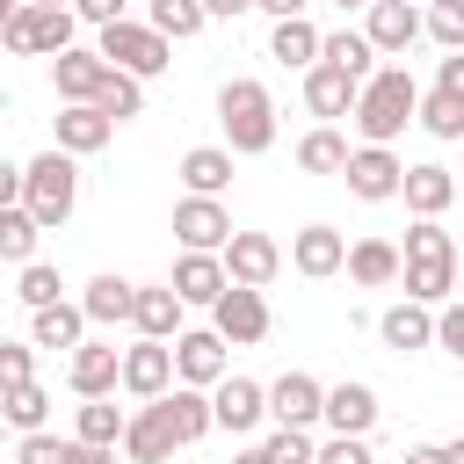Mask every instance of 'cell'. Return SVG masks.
Segmentation results:
<instances>
[{
  "mask_svg": "<svg viewBox=\"0 0 464 464\" xmlns=\"http://www.w3.org/2000/svg\"><path fill=\"white\" fill-rule=\"evenodd\" d=\"M334 7H341V14H348V7H370V0H334Z\"/></svg>",
  "mask_w": 464,
  "mask_h": 464,
  "instance_id": "94428289",
  "label": "cell"
},
{
  "mask_svg": "<svg viewBox=\"0 0 464 464\" xmlns=\"http://www.w3.org/2000/svg\"><path fill=\"white\" fill-rule=\"evenodd\" d=\"M225 348H232V341H225L218 326H181V334H174V384H203V392H210V384L232 370Z\"/></svg>",
  "mask_w": 464,
  "mask_h": 464,
  "instance_id": "9c48e42d",
  "label": "cell"
},
{
  "mask_svg": "<svg viewBox=\"0 0 464 464\" xmlns=\"http://www.w3.org/2000/svg\"><path fill=\"white\" fill-rule=\"evenodd\" d=\"M232 160H239L232 145H188L174 174H181L188 196H225V188H232Z\"/></svg>",
  "mask_w": 464,
  "mask_h": 464,
  "instance_id": "d4e9b609",
  "label": "cell"
},
{
  "mask_svg": "<svg viewBox=\"0 0 464 464\" xmlns=\"http://www.w3.org/2000/svg\"><path fill=\"white\" fill-rule=\"evenodd\" d=\"M362 36L377 44V58H406L428 29H420V7L413 0H370L362 7Z\"/></svg>",
  "mask_w": 464,
  "mask_h": 464,
  "instance_id": "30bf717a",
  "label": "cell"
},
{
  "mask_svg": "<svg viewBox=\"0 0 464 464\" xmlns=\"http://www.w3.org/2000/svg\"><path fill=\"white\" fill-rule=\"evenodd\" d=\"M377 334H384V348H399V355H413V348H435V304H420V297H399V304L377 319Z\"/></svg>",
  "mask_w": 464,
  "mask_h": 464,
  "instance_id": "4316f807",
  "label": "cell"
},
{
  "mask_svg": "<svg viewBox=\"0 0 464 464\" xmlns=\"http://www.w3.org/2000/svg\"><path fill=\"white\" fill-rule=\"evenodd\" d=\"M65 464H116V450H109V442H80V435H65Z\"/></svg>",
  "mask_w": 464,
  "mask_h": 464,
  "instance_id": "816d5d0a",
  "label": "cell"
},
{
  "mask_svg": "<svg viewBox=\"0 0 464 464\" xmlns=\"http://www.w3.org/2000/svg\"><path fill=\"white\" fill-rule=\"evenodd\" d=\"M348 152H355V145H348V130H334V123H319V130L297 138V167H304V174H341Z\"/></svg>",
  "mask_w": 464,
  "mask_h": 464,
  "instance_id": "4dcf8cb0",
  "label": "cell"
},
{
  "mask_svg": "<svg viewBox=\"0 0 464 464\" xmlns=\"http://www.w3.org/2000/svg\"><path fill=\"white\" fill-rule=\"evenodd\" d=\"M319 58H326V65H341L348 80H370V72H377V44H370L362 29H334V36L319 44Z\"/></svg>",
  "mask_w": 464,
  "mask_h": 464,
  "instance_id": "e575fe53",
  "label": "cell"
},
{
  "mask_svg": "<svg viewBox=\"0 0 464 464\" xmlns=\"http://www.w3.org/2000/svg\"><path fill=\"white\" fill-rule=\"evenodd\" d=\"M130 304H138V283H130V276H116V268H102V276L80 290L87 326H130Z\"/></svg>",
  "mask_w": 464,
  "mask_h": 464,
  "instance_id": "7402d4cb",
  "label": "cell"
},
{
  "mask_svg": "<svg viewBox=\"0 0 464 464\" xmlns=\"http://www.w3.org/2000/svg\"><path fill=\"white\" fill-rule=\"evenodd\" d=\"M7 203H22V167H14V160H0V210H7Z\"/></svg>",
  "mask_w": 464,
  "mask_h": 464,
  "instance_id": "db71d44e",
  "label": "cell"
},
{
  "mask_svg": "<svg viewBox=\"0 0 464 464\" xmlns=\"http://www.w3.org/2000/svg\"><path fill=\"white\" fill-rule=\"evenodd\" d=\"M181 297H174V283H138V304H130V326L145 334V341H174L181 334Z\"/></svg>",
  "mask_w": 464,
  "mask_h": 464,
  "instance_id": "484cf974",
  "label": "cell"
},
{
  "mask_svg": "<svg viewBox=\"0 0 464 464\" xmlns=\"http://www.w3.org/2000/svg\"><path fill=\"white\" fill-rule=\"evenodd\" d=\"M232 464H276V457H268V442H246V450H239Z\"/></svg>",
  "mask_w": 464,
  "mask_h": 464,
  "instance_id": "6f0895ef",
  "label": "cell"
},
{
  "mask_svg": "<svg viewBox=\"0 0 464 464\" xmlns=\"http://www.w3.org/2000/svg\"><path fill=\"white\" fill-rule=\"evenodd\" d=\"M406 464H450V457H442V442H413V450H406Z\"/></svg>",
  "mask_w": 464,
  "mask_h": 464,
  "instance_id": "9f6ffc18",
  "label": "cell"
},
{
  "mask_svg": "<svg viewBox=\"0 0 464 464\" xmlns=\"http://www.w3.org/2000/svg\"><path fill=\"white\" fill-rule=\"evenodd\" d=\"M341 181H348V196H355V203H392V196H399V181H406V160H399L392 145H355V152H348V167H341Z\"/></svg>",
  "mask_w": 464,
  "mask_h": 464,
  "instance_id": "52a82bcc",
  "label": "cell"
},
{
  "mask_svg": "<svg viewBox=\"0 0 464 464\" xmlns=\"http://www.w3.org/2000/svg\"><path fill=\"white\" fill-rule=\"evenodd\" d=\"M399 268H406V254H399L392 239H355V246H348V283H362V290L399 283Z\"/></svg>",
  "mask_w": 464,
  "mask_h": 464,
  "instance_id": "f546056e",
  "label": "cell"
},
{
  "mask_svg": "<svg viewBox=\"0 0 464 464\" xmlns=\"http://www.w3.org/2000/svg\"><path fill=\"white\" fill-rule=\"evenodd\" d=\"M72 29H80V14H72V7L22 0V7H14V22L0 29V44H7L14 58H58V51H72Z\"/></svg>",
  "mask_w": 464,
  "mask_h": 464,
  "instance_id": "277c9868",
  "label": "cell"
},
{
  "mask_svg": "<svg viewBox=\"0 0 464 464\" xmlns=\"http://www.w3.org/2000/svg\"><path fill=\"white\" fill-rule=\"evenodd\" d=\"M399 196H406V210H413V218H442V210L457 203V174H450V167H435V160H413V167H406V181H399Z\"/></svg>",
  "mask_w": 464,
  "mask_h": 464,
  "instance_id": "44dd1931",
  "label": "cell"
},
{
  "mask_svg": "<svg viewBox=\"0 0 464 464\" xmlns=\"http://www.w3.org/2000/svg\"><path fill=\"white\" fill-rule=\"evenodd\" d=\"M232 232H239V225H232V210H225V196H181V203H174V239H181V246L225 254Z\"/></svg>",
  "mask_w": 464,
  "mask_h": 464,
  "instance_id": "ba28073f",
  "label": "cell"
},
{
  "mask_svg": "<svg viewBox=\"0 0 464 464\" xmlns=\"http://www.w3.org/2000/svg\"><path fill=\"white\" fill-rule=\"evenodd\" d=\"M0 413H7V428H22V435H36L44 420H51V392L29 377V384H7L0 392Z\"/></svg>",
  "mask_w": 464,
  "mask_h": 464,
  "instance_id": "74e56055",
  "label": "cell"
},
{
  "mask_svg": "<svg viewBox=\"0 0 464 464\" xmlns=\"http://www.w3.org/2000/svg\"><path fill=\"white\" fill-rule=\"evenodd\" d=\"M203 14L210 22H239V14H254V0H203Z\"/></svg>",
  "mask_w": 464,
  "mask_h": 464,
  "instance_id": "f5cc1de1",
  "label": "cell"
},
{
  "mask_svg": "<svg viewBox=\"0 0 464 464\" xmlns=\"http://www.w3.org/2000/svg\"><path fill=\"white\" fill-rule=\"evenodd\" d=\"M326 413V384L312 377V370H283L276 384H268V420L276 428H312Z\"/></svg>",
  "mask_w": 464,
  "mask_h": 464,
  "instance_id": "5bb4252c",
  "label": "cell"
},
{
  "mask_svg": "<svg viewBox=\"0 0 464 464\" xmlns=\"http://www.w3.org/2000/svg\"><path fill=\"white\" fill-rule=\"evenodd\" d=\"M102 80H109V58L87 51V44H72V51L51 58V87H58V102H94Z\"/></svg>",
  "mask_w": 464,
  "mask_h": 464,
  "instance_id": "ffe728a7",
  "label": "cell"
},
{
  "mask_svg": "<svg viewBox=\"0 0 464 464\" xmlns=\"http://www.w3.org/2000/svg\"><path fill=\"white\" fill-rule=\"evenodd\" d=\"M210 413H218V428L225 435H254L261 420H268V384H254V377H218L210 384Z\"/></svg>",
  "mask_w": 464,
  "mask_h": 464,
  "instance_id": "7c38bea8",
  "label": "cell"
},
{
  "mask_svg": "<svg viewBox=\"0 0 464 464\" xmlns=\"http://www.w3.org/2000/svg\"><path fill=\"white\" fill-rule=\"evenodd\" d=\"M14 297H22L29 312H44V304H58V297H65V283H58V268H51V261H22V283H14Z\"/></svg>",
  "mask_w": 464,
  "mask_h": 464,
  "instance_id": "b9f144b4",
  "label": "cell"
},
{
  "mask_svg": "<svg viewBox=\"0 0 464 464\" xmlns=\"http://www.w3.org/2000/svg\"><path fill=\"white\" fill-rule=\"evenodd\" d=\"M167 44H188V36H203L210 29V14H203V0H152V14H145Z\"/></svg>",
  "mask_w": 464,
  "mask_h": 464,
  "instance_id": "f35d334b",
  "label": "cell"
},
{
  "mask_svg": "<svg viewBox=\"0 0 464 464\" xmlns=\"http://www.w3.org/2000/svg\"><path fill=\"white\" fill-rule=\"evenodd\" d=\"M174 450H188V442L174 435V413H167V392H160V399H138V413L123 420V457H130V464H167Z\"/></svg>",
  "mask_w": 464,
  "mask_h": 464,
  "instance_id": "8992f818",
  "label": "cell"
},
{
  "mask_svg": "<svg viewBox=\"0 0 464 464\" xmlns=\"http://www.w3.org/2000/svg\"><path fill=\"white\" fill-rule=\"evenodd\" d=\"M435 87L464 102V51H442V58H435Z\"/></svg>",
  "mask_w": 464,
  "mask_h": 464,
  "instance_id": "f907efd6",
  "label": "cell"
},
{
  "mask_svg": "<svg viewBox=\"0 0 464 464\" xmlns=\"http://www.w3.org/2000/svg\"><path fill=\"white\" fill-rule=\"evenodd\" d=\"M123 406H116V392L109 399H80V413H72V435L80 442H109V450H123Z\"/></svg>",
  "mask_w": 464,
  "mask_h": 464,
  "instance_id": "d6a6232c",
  "label": "cell"
},
{
  "mask_svg": "<svg viewBox=\"0 0 464 464\" xmlns=\"http://www.w3.org/2000/svg\"><path fill=\"white\" fill-rule=\"evenodd\" d=\"M225 276L246 283V290H268V283L283 276V246H276L268 232H232V239H225Z\"/></svg>",
  "mask_w": 464,
  "mask_h": 464,
  "instance_id": "9a60e30c",
  "label": "cell"
},
{
  "mask_svg": "<svg viewBox=\"0 0 464 464\" xmlns=\"http://www.w3.org/2000/svg\"><path fill=\"white\" fill-rule=\"evenodd\" d=\"M29 341H36V348H65V355H72V348L87 341V312H80L72 297H58V304L29 312Z\"/></svg>",
  "mask_w": 464,
  "mask_h": 464,
  "instance_id": "f1b7e54d",
  "label": "cell"
},
{
  "mask_svg": "<svg viewBox=\"0 0 464 464\" xmlns=\"http://www.w3.org/2000/svg\"><path fill=\"white\" fill-rule=\"evenodd\" d=\"M377 413H384V406H377V392H370L362 377L326 384V413H319V420H326L334 435H370V428H377Z\"/></svg>",
  "mask_w": 464,
  "mask_h": 464,
  "instance_id": "d6986e66",
  "label": "cell"
},
{
  "mask_svg": "<svg viewBox=\"0 0 464 464\" xmlns=\"http://www.w3.org/2000/svg\"><path fill=\"white\" fill-rule=\"evenodd\" d=\"M123 7H130V0H72V14H80V22H94V29L123 22Z\"/></svg>",
  "mask_w": 464,
  "mask_h": 464,
  "instance_id": "681fc988",
  "label": "cell"
},
{
  "mask_svg": "<svg viewBox=\"0 0 464 464\" xmlns=\"http://www.w3.org/2000/svg\"><path fill=\"white\" fill-rule=\"evenodd\" d=\"M399 283H406V297H420V304H450V297H457V261H406Z\"/></svg>",
  "mask_w": 464,
  "mask_h": 464,
  "instance_id": "d590c367",
  "label": "cell"
},
{
  "mask_svg": "<svg viewBox=\"0 0 464 464\" xmlns=\"http://www.w3.org/2000/svg\"><path fill=\"white\" fill-rule=\"evenodd\" d=\"M94 109H102L109 123H130V116H145V80H138V72H116V65H109V80H102Z\"/></svg>",
  "mask_w": 464,
  "mask_h": 464,
  "instance_id": "8d00e7d4",
  "label": "cell"
},
{
  "mask_svg": "<svg viewBox=\"0 0 464 464\" xmlns=\"http://www.w3.org/2000/svg\"><path fill=\"white\" fill-rule=\"evenodd\" d=\"M65 384H72L80 399H109V392H123V348H109V341H80V348L65 355Z\"/></svg>",
  "mask_w": 464,
  "mask_h": 464,
  "instance_id": "4fadbf2b",
  "label": "cell"
},
{
  "mask_svg": "<svg viewBox=\"0 0 464 464\" xmlns=\"http://www.w3.org/2000/svg\"><path fill=\"white\" fill-rule=\"evenodd\" d=\"M435 348L464 362V297L457 304H435Z\"/></svg>",
  "mask_w": 464,
  "mask_h": 464,
  "instance_id": "bcb514c9",
  "label": "cell"
},
{
  "mask_svg": "<svg viewBox=\"0 0 464 464\" xmlns=\"http://www.w3.org/2000/svg\"><path fill=\"white\" fill-rule=\"evenodd\" d=\"M457 297H464V268H457Z\"/></svg>",
  "mask_w": 464,
  "mask_h": 464,
  "instance_id": "6125c7cd",
  "label": "cell"
},
{
  "mask_svg": "<svg viewBox=\"0 0 464 464\" xmlns=\"http://www.w3.org/2000/svg\"><path fill=\"white\" fill-rule=\"evenodd\" d=\"M399 254H406V261H457V239L442 232V218H413Z\"/></svg>",
  "mask_w": 464,
  "mask_h": 464,
  "instance_id": "60d3db41",
  "label": "cell"
},
{
  "mask_svg": "<svg viewBox=\"0 0 464 464\" xmlns=\"http://www.w3.org/2000/svg\"><path fill=\"white\" fill-rule=\"evenodd\" d=\"M174 297L181 304H218L225 290H232V276H225V254H196V246H181L174 254Z\"/></svg>",
  "mask_w": 464,
  "mask_h": 464,
  "instance_id": "e0dca14e",
  "label": "cell"
},
{
  "mask_svg": "<svg viewBox=\"0 0 464 464\" xmlns=\"http://www.w3.org/2000/svg\"><path fill=\"white\" fill-rule=\"evenodd\" d=\"M36 246H44V225H36V210L29 203H7L0 210V261H36Z\"/></svg>",
  "mask_w": 464,
  "mask_h": 464,
  "instance_id": "836d02e7",
  "label": "cell"
},
{
  "mask_svg": "<svg viewBox=\"0 0 464 464\" xmlns=\"http://www.w3.org/2000/svg\"><path fill=\"white\" fill-rule=\"evenodd\" d=\"M36 377V341H0V392Z\"/></svg>",
  "mask_w": 464,
  "mask_h": 464,
  "instance_id": "f6af8a7d",
  "label": "cell"
},
{
  "mask_svg": "<svg viewBox=\"0 0 464 464\" xmlns=\"http://www.w3.org/2000/svg\"><path fill=\"white\" fill-rule=\"evenodd\" d=\"M254 7H261V14H268V22H283V14H304V7H312V0H254Z\"/></svg>",
  "mask_w": 464,
  "mask_h": 464,
  "instance_id": "11a10c76",
  "label": "cell"
},
{
  "mask_svg": "<svg viewBox=\"0 0 464 464\" xmlns=\"http://www.w3.org/2000/svg\"><path fill=\"white\" fill-rule=\"evenodd\" d=\"M413 123H420L428 138L457 145V138H464V102H457V94H442V87H428V94H420V116H413Z\"/></svg>",
  "mask_w": 464,
  "mask_h": 464,
  "instance_id": "ab89813d",
  "label": "cell"
},
{
  "mask_svg": "<svg viewBox=\"0 0 464 464\" xmlns=\"http://www.w3.org/2000/svg\"><path fill=\"white\" fill-rule=\"evenodd\" d=\"M420 29H428L442 51H464V0H435V7L420 14Z\"/></svg>",
  "mask_w": 464,
  "mask_h": 464,
  "instance_id": "7bdbcfd3",
  "label": "cell"
},
{
  "mask_svg": "<svg viewBox=\"0 0 464 464\" xmlns=\"http://www.w3.org/2000/svg\"><path fill=\"white\" fill-rule=\"evenodd\" d=\"M413 116H420V87H413V72H406V65H377V72L362 80L355 109H348V123H355V138H362V145H392Z\"/></svg>",
  "mask_w": 464,
  "mask_h": 464,
  "instance_id": "6da1fadb",
  "label": "cell"
},
{
  "mask_svg": "<svg viewBox=\"0 0 464 464\" xmlns=\"http://www.w3.org/2000/svg\"><path fill=\"white\" fill-rule=\"evenodd\" d=\"M268 457L276 464H319V442H312V428H276L268 435Z\"/></svg>",
  "mask_w": 464,
  "mask_h": 464,
  "instance_id": "ee69618b",
  "label": "cell"
},
{
  "mask_svg": "<svg viewBox=\"0 0 464 464\" xmlns=\"http://www.w3.org/2000/svg\"><path fill=\"white\" fill-rule=\"evenodd\" d=\"M218 123H225V145L239 160H254V152L276 145V94L261 80H225L218 87Z\"/></svg>",
  "mask_w": 464,
  "mask_h": 464,
  "instance_id": "7a4b0ae2",
  "label": "cell"
},
{
  "mask_svg": "<svg viewBox=\"0 0 464 464\" xmlns=\"http://www.w3.org/2000/svg\"><path fill=\"white\" fill-rule=\"evenodd\" d=\"M210 326H218L232 348H254V341H268V326H276V319H268V297H261V290L232 283V290L210 304Z\"/></svg>",
  "mask_w": 464,
  "mask_h": 464,
  "instance_id": "8fae6325",
  "label": "cell"
},
{
  "mask_svg": "<svg viewBox=\"0 0 464 464\" xmlns=\"http://www.w3.org/2000/svg\"><path fill=\"white\" fill-rule=\"evenodd\" d=\"M319 464H377V457H370V435H326Z\"/></svg>",
  "mask_w": 464,
  "mask_h": 464,
  "instance_id": "c3c4849f",
  "label": "cell"
},
{
  "mask_svg": "<svg viewBox=\"0 0 464 464\" xmlns=\"http://www.w3.org/2000/svg\"><path fill=\"white\" fill-rule=\"evenodd\" d=\"M167 413H174V435H181V442H203V435L218 428V413H210V392H203V384H174V392H167Z\"/></svg>",
  "mask_w": 464,
  "mask_h": 464,
  "instance_id": "1f68e13d",
  "label": "cell"
},
{
  "mask_svg": "<svg viewBox=\"0 0 464 464\" xmlns=\"http://www.w3.org/2000/svg\"><path fill=\"white\" fill-rule=\"evenodd\" d=\"M442 457H450V464H464V435H457V442H442Z\"/></svg>",
  "mask_w": 464,
  "mask_h": 464,
  "instance_id": "680465c9",
  "label": "cell"
},
{
  "mask_svg": "<svg viewBox=\"0 0 464 464\" xmlns=\"http://www.w3.org/2000/svg\"><path fill=\"white\" fill-rule=\"evenodd\" d=\"M51 7H72V0H51Z\"/></svg>",
  "mask_w": 464,
  "mask_h": 464,
  "instance_id": "e7e4bbea",
  "label": "cell"
},
{
  "mask_svg": "<svg viewBox=\"0 0 464 464\" xmlns=\"http://www.w3.org/2000/svg\"><path fill=\"white\" fill-rule=\"evenodd\" d=\"M94 36H102L94 51H102V58L116 65V72H138V80H160V72L174 65V44H167V36L152 29V22H130V14H123V22H109V29H94Z\"/></svg>",
  "mask_w": 464,
  "mask_h": 464,
  "instance_id": "5b68a950",
  "label": "cell"
},
{
  "mask_svg": "<svg viewBox=\"0 0 464 464\" xmlns=\"http://www.w3.org/2000/svg\"><path fill=\"white\" fill-rule=\"evenodd\" d=\"M319 44H326V36H319L304 14H283V22L268 29V58H276L283 72H312V65H319Z\"/></svg>",
  "mask_w": 464,
  "mask_h": 464,
  "instance_id": "83f0119b",
  "label": "cell"
},
{
  "mask_svg": "<svg viewBox=\"0 0 464 464\" xmlns=\"http://www.w3.org/2000/svg\"><path fill=\"white\" fill-rule=\"evenodd\" d=\"M123 392L130 399H160V392H174V341H130L123 348Z\"/></svg>",
  "mask_w": 464,
  "mask_h": 464,
  "instance_id": "2e32d148",
  "label": "cell"
},
{
  "mask_svg": "<svg viewBox=\"0 0 464 464\" xmlns=\"http://www.w3.org/2000/svg\"><path fill=\"white\" fill-rule=\"evenodd\" d=\"M355 94H362V80H348V72H341V65H326V58L304 72V109H312L319 123L348 116V109H355Z\"/></svg>",
  "mask_w": 464,
  "mask_h": 464,
  "instance_id": "603a6c76",
  "label": "cell"
},
{
  "mask_svg": "<svg viewBox=\"0 0 464 464\" xmlns=\"http://www.w3.org/2000/svg\"><path fill=\"white\" fill-rule=\"evenodd\" d=\"M14 464H65V435H44V428L22 435L14 442Z\"/></svg>",
  "mask_w": 464,
  "mask_h": 464,
  "instance_id": "7dc6e473",
  "label": "cell"
},
{
  "mask_svg": "<svg viewBox=\"0 0 464 464\" xmlns=\"http://www.w3.org/2000/svg\"><path fill=\"white\" fill-rule=\"evenodd\" d=\"M109 138H116V123H109L94 102H65V109H58V152L87 160V152H102Z\"/></svg>",
  "mask_w": 464,
  "mask_h": 464,
  "instance_id": "cb8c5ba5",
  "label": "cell"
},
{
  "mask_svg": "<svg viewBox=\"0 0 464 464\" xmlns=\"http://www.w3.org/2000/svg\"><path fill=\"white\" fill-rule=\"evenodd\" d=\"M290 268L312 276V283H326V276L348 268V239L334 225H304V232H290Z\"/></svg>",
  "mask_w": 464,
  "mask_h": 464,
  "instance_id": "ac0fdd59",
  "label": "cell"
},
{
  "mask_svg": "<svg viewBox=\"0 0 464 464\" xmlns=\"http://www.w3.org/2000/svg\"><path fill=\"white\" fill-rule=\"evenodd\" d=\"M457 203H464V181H457Z\"/></svg>",
  "mask_w": 464,
  "mask_h": 464,
  "instance_id": "be15d7a7",
  "label": "cell"
},
{
  "mask_svg": "<svg viewBox=\"0 0 464 464\" xmlns=\"http://www.w3.org/2000/svg\"><path fill=\"white\" fill-rule=\"evenodd\" d=\"M14 7H22V0H0V29H7V22H14Z\"/></svg>",
  "mask_w": 464,
  "mask_h": 464,
  "instance_id": "91938a15",
  "label": "cell"
},
{
  "mask_svg": "<svg viewBox=\"0 0 464 464\" xmlns=\"http://www.w3.org/2000/svg\"><path fill=\"white\" fill-rule=\"evenodd\" d=\"M22 203L36 210V225H44V232H58V225L80 210V160H72V152H58V145H51V152H36V160L22 167Z\"/></svg>",
  "mask_w": 464,
  "mask_h": 464,
  "instance_id": "3957f363",
  "label": "cell"
}]
</instances>
